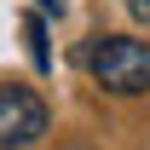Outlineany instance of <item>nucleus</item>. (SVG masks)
I'll use <instances>...</instances> for the list:
<instances>
[{
  "label": "nucleus",
  "instance_id": "nucleus-1",
  "mask_svg": "<svg viewBox=\"0 0 150 150\" xmlns=\"http://www.w3.org/2000/svg\"><path fill=\"white\" fill-rule=\"evenodd\" d=\"M87 69L104 93L115 98H139L150 93V40H133V35H98L87 46Z\"/></svg>",
  "mask_w": 150,
  "mask_h": 150
},
{
  "label": "nucleus",
  "instance_id": "nucleus-2",
  "mask_svg": "<svg viewBox=\"0 0 150 150\" xmlns=\"http://www.w3.org/2000/svg\"><path fill=\"white\" fill-rule=\"evenodd\" d=\"M52 133V110L35 87H0V150H29Z\"/></svg>",
  "mask_w": 150,
  "mask_h": 150
},
{
  "label": "nucleus",
  "instance_id": "nucleus-3",
  "mask_svg": "<svg viewBox=\"0 0 150 150\" xmlns=\"http://www.w3.org/2000/svg\"><path fill=\"white\" fill-rule=\"evenodd\" d=\"M29 52H35V64L46 69V40H40V23L35 18H29Z\"/></svg>",
  "mask_w": 150,
  "mask_h": 150
},
{
  "label": "nucleus",
  "instance_id": "nucleus-4",
  "mask_svg": "<svg viewBox=\"0 0 150 150\" xmlns=\"http://www.w3.org/2000/svg\"><path fill=\"white\" fill-rule=\"evenodd\" d=\"M121 6H127V12H133L139 23H150V0H121Z\"/></svg>",
  "mask_w": 150,
  "mask_h": 150
},
{
  "label": "nucleus",
  "instance_id": "nucleus-5",
  "mask_svg": "<svg viewBox=\"0 0 150 150\" xmlns=\"http://www.w3.org/2000/svg\"><path fill=\"white\" fill-rule=\"evenodd\" d=\"M64 6H69V0H40V12H58V18H64Z\"/></svg>",
  "mask_w": 150,
  "mask_h": 150
},
{
  "label": "nucleus",
  "instance_id": "nucleus-6",
  "mask_svg": "<svg viewBox=\"0 0 150 150\" xmlns=\"http://www.w3.org/2000/svg\"><path fill=\"white\" fill-rule=\"evenodd\" d=\"M58 150H93V144H75V139H69V144H58Z\"/></svg>",
  "mask_w": 150,
  "mask_h": 150
}]
</instances>
